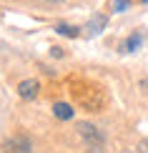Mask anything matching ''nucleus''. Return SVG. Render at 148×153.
<instances>
[{
	"mask_svg": "<svg viewBox=\"0 0 148 153\" xmlns=\"http://www.w3.org/2000/svg\"><path fill=\"white\" fill-rule=\"evenodd\" d=\"M75 131H78V136L83 138L88 153H103V148H106V138H103V133L95 128L93 123L80 120V123H75Z\"/></svg>",
	"mask_w": 148,
	"mask_h": 153,
	"instance_id": "1",
	"label": "nucleus"
},
{
	"mask_svg": "<svg viewBox=\"0 0 148 153\" xmlns=\"http://www.w3.org/2000/svg\"><path fill=\"white\" fill-rule=\"evenodd\" d=\"M3 153H33V146H30V141L25 136H15L10 141H5Z\"/></svg>",
	"mask_w": 148,
	"mask_h": 153,
	"instance_id": "2",
	"label": "nucleus"
},
{
	"mask_svg": "<svg viewBox=\"0 0 148 153\" xmlns=\"http://www.w3.org/2000/svg\"><path fill=\"white\" fill-rule=\"evenodd\" d=\"M38 91H40V83L38 80H23L20 85H18V93H20V98L23 100H33Z\"/></svg>",
	"mask_w": 148,
	"mask_h": 153,
	"instance_id": "3",
	"label": "nucleus"
},
{
	"mask_svg": "<svg viewBox=\"0 0 148 153\" xmlns=\"http://www.w3.org/2000/svg\"><path fill=\"white\" fill-rule=\"evenodd\" d=\"M106 23H108V18H106V15H95L93 20L86 25V33L91 35V38H93V35H100V33H103V28H106Z\"/></svg>",
	"mask_w": 148,
	"mask_h": 153,
	"instance_id": "4",
	"label": "nucleus"
},
{
	"mask_svg": "<svg viewBox=\"0 0 148 153\" xmlns=\"http://www.w3.org/2000/svg\"><path fill=\"white\" fill-rule=\"evenodd\" d=\"M141 45H143V35L133 33V35H131V38H128V40L123 43V45H120V50H123V53H133V50H138Z\"/></svg>",
	"mask_w": 148,
	"mask_h": 153,
	"instance_id": "5",
	"label": "nucleus"
},
{
	"mask_svg": "<svg viewBox=\"0 0 148 153\" xmlns=\"http://www.w3.org/2000/svg\"><path fill=\"white\" fill-rule=\"evenodd\" d=\"M53 113H55V118H60V120H70L73 118V108H70L68 103H55Z\"/></svg>",
	"mask_w": 148,
	"mask_h": 153,
	"instance_id": "6",
	"label": "nucleus"
},
{
	"mask_svg": "<svg viewBox=\"0 0 148 153\" xmlns=\"http://www.w3.org/2000/svg\"><path fill=\"white\" fill-rule=\"evenodd\" d=\"M55 33H60V35H65V38H75V35H78V28L65 25V23H58L55 25Z\"/></svg>",
	"mask_w": 148,
	"mask_h": 153,
	"instance_id": "7",
	"label": "nucleus"
},
{
	"mask_svg": "<svg viewBox=\"0 0 148 153\" xmlns=\"http://www.w3.org/2000/svg\"><path fill=\"white\" fill-rule=\"evenodd\" d=\"M128 5H131V0H115V3H113V10H115V13H123Z\"/></svg>",
	"mask_w": 148,
	"mask_h": 153,
	"instance_id": "8",
	"label": "nucleus"
},
{
	"mask_svg": "<svg viewBox=\"0 0 148 153\" xmlns=\"http://www.w3.org/2000/svg\"><path fill=\"white\" fill-rule=\"evenodd\" d=\"M141 91H143V93H146V98H148V78L141 80Z\"/></svg>",
	"mask_w": 148,
	"mask_h": 153,
	"instance_id": "9",
	"label": "nucleus"
},
{
	"mask_svg": "<svg viewBox=\"0 0 148 153\" xmlns=\"http://www.w3.org/2000/svg\"><path fill=\"white\" fill-rule=\"evenodd\" d=\"M45 3H58V0H45Z\"/></svg>",
	"mask_w": 148,
	"mask_h": 153,
	"instance_id": "10",
	"label": "nucleus"
},
{
	"mask_svg": "<svg viewBox=\"0 0 148 153\" xmlns=\"http://www.w3.org/2000/svg\"><path fill=\"white\" fill-rule=\"evenodd\" d=\"M143 3H148V0H143Z\"/></svg>",
	"mask_w": 148,
	"mask_h": 153,
	"instance_id": "11",
	"label": "nucleus"
}]
</instances>
